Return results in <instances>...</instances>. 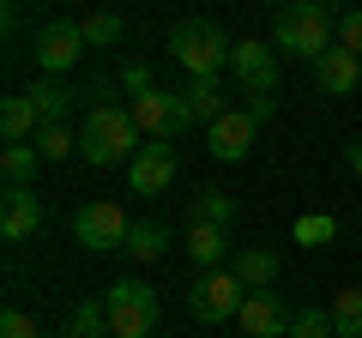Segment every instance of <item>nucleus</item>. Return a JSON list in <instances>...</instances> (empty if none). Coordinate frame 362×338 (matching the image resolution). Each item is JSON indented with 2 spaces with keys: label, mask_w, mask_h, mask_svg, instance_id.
Wrapping results in <instances>:
<instances>
[{
  "label": "nucleus",
  "mask_w": 362,
  "mask_h": 338,
  "mask_svg": "<svg viewBox=\"0 0 362 338\" xmlns=\"http://www.w3.org/2000/svg\"><path fill=\"white\" fill-rule=\"evenodd\" d=\"M278 49L296 61H320L338 49V6L332 0H284L278 6Z\"/></svg>",
  "instance_id": "obj_1"
},
{
  "label": "nucleus",
  "mask_w": 362,
  "mask_h": 338,
  "mask_svg": "<svg viewBox=\"0 0 362 338\" xmlns=\"http://www.w3.org/2000/svg\"><path fill=\"white\" fill-rule=\"evenodd\" d=\"M139 121H133V109L121 103H90L85 115V133H78V151H85V163L109 169V163H133V151H139Z\"/></svg>",
  "instance_id": "obj_2"
},
{
  "label": "nucleus",
  "mask_w": 362,
  "mask_h": 338,
  "mask_svg": "<svg viewBox=\"0 0 362 338\" xmlns=\"http://www.w3.org/2000/svg\"><path fill=\"white\" fill-rule=\"evenodd\" d=\"M230 49L235 42L223 37L211 18H181V25L169 30V61H175L187 78H218L223 66H230Z\"/></svg>",
  "instance_id": "obj_3"
},
{
  "label": "nucleus",
  "mask_w": 362,
  "mask_h": 338,
  "mask_svg": "<svg viewBox=\"0 0 362 338\" xmlns=\"http://www.w3.org/2000/svg\"><path fill=\"white\" fill-rule=\"evenodd\" d=\"M103 308H109V338H151V326H157V290L139 284V278H121V284H109Z\"/></svg>",
  "instance_id": "obj_4"
},
{
  "label": "nucleus",
  "mask_w": 362,
  "mask_h": 338,
  "mask_svg": "<svg viewBox=\"0 0 362 338\" xmlns=\"http://www.w3.org/2000/svg\"><path fill=\"white\" fill-rule=\"evenodd\" d=\"M247 296H254V290H247L230 266H218V272H206L194 290H187V314H194V320H206V326H223V320H235V314H242Z\"/></svg>",
  "instance_id": "obj_5"
},
{
  "label": "nucleus",
  "mask_w": 362,
  "mask_h": 338,
  "mask_svg": "<svg viewBox=\"0 0 362 338\" xmlns=\"http://www.w3.org/2000/svg\"><path fill=\"white\" fill-rule=\"evenodd\" d=\"M133 121H139V133L145 139H163V145H175L181 133L194 127V109H187V97L181 91H139L133 97Z\"/></svg>",
  "instance_id": "obj_6"
},
{
  "label": "nucleus",
  "mask_w": 362,
  "mask_h": 338,
  "mask_svg": "<svg viewBox=\"0 0 362 338\" xmlns=\"http://www.w3.org/2000/svg\"><path fill=\"white\" fill-rule=\"evenodd\" d=\"M73 235H78L85 254H109V247H127L133 223H127V211H121L115 199H90V206L73 211Z\"/></svg>",
  "instance_id": "obj_7"
},
{
  "label": "nucleus",
  "mask_w": 362,
  "mask_h": 338,
  "mask_svg": "<svg viewBox=\"0 0 362 338\" xmlns=\"http://www.w3.org/2000/svg\"><path fill=\"white\" fill-rule=\"evenodd\" d=\"M230 73L242 78L247 97H272V91H278V49L259 42V37H242L230 49Z\"/></svg>",
  "instance_id": "obj_8"
},
{
  "label": "nucleus",
  "mask_w": 362,
  "mask_h": 338,
  "mask_svg": "<svg viewBox=\"0 0 362 338\" xmlns=\"http://www.w3.org/2000/svg\"><path fill=\"white\" fill-rule=\"evenodd\" d=\"M127 182H133V194H139V199L169 194V182H175V145H163V139L139 145L133 163H127Z\"/></svg>",
  "instance_id": "obj_9"
},
{
  "label": "nucleus",
  "mask_w": 362,
  "mask_h": 338,
  "mask_svg": "<svg viewBox=\"0 0 362 338\" xmlns=\"http://www.w3.org/2000/svg\"><path fill=\"white\" fill-rule=\"evenodd\" d=\"M78 54H85V30L73 18H54V25L37 30V66L42 73H66V66H78Z\"/></svg>",
  "instance_id": "obj_10"
},
{
  "label": "nucleus",
  "mask_w": 362,
  "mask_h": 338,
  "mask_svg": "<svg viewBox=\"0 0 362 338\" xmlns=\"http://www.w3.org/2000/svg\"><path fill=\"white\" fill-rule=\"evenodd\" d=\"M235 326H242L247 338H284L290 332V308L278 290H254V296L242 302V314H235Z\"/></svg>",
  "instance_id": "obj_11"
},
{
  "label": "nucleus",
  "mask_w": 362,
  "mask_h": 338,
  "mask_svg": "<svg viewBox=\"0 0 362 338\" xmlns=\"http://www.w3.org/2000/svg\"><path fill=\"white\" fill-rule=\"evenodd\" d=\"M254 127L259 121L247 115V109H223V115L211 121V157H218V163H242V157L254 151Z\"/></svg>",
  "instance_id": "obj_12"
},
{
  "label": "nucleus",
  "mask_w": 362,
  "mask_h": 338,
  "mask_svg": "<svg viewBox=\"0 0 362 338\" xmlns=\"http://www.w3.org/2000/svg\"><path fill=\"white\" fill-rule=\"evenodd\" d=\"M37 230H42L37 187H6V194H0V235H6V242H25V235H37Z\"/></svg>",
  "instance_id": "obj_13"
},
{
  "label": "nucleus",
  "mask_w": 362,
  "mask_h": 338,
  "mask_svg": "<svg viewBox=\"0 0 362 338\" xmlns=\"http://www.w3.org/2000/svg\"><path fill=\"white\" fill-rule=\"evenodd\" d=\"M356 78H362V54H350V49H326L320 61H314V85H320L326 97L356 91Z\"/></svg>",
  "instance_id": "obj_14"
},
{
  "label": "nucleus",
  "mask_w": 362,
  "mask_h": 338,
  "mask_svg": "<svg viewBox=\"0 0 362 338\" xmlns=\"http://www.w3.org/2000/svg\"><path fill=\"white\" fill-rule=\"evenodd\" d=\"M187 260L206 266V272H218V266L230 260V230H223V223H187Z\"/></svg>",
  "instance_id": "obj_15"
},
{
  "label": "nucleus",
  "mask_w": 362,
  "mask_h": 338,
  "mask_svg": "<svg viewBox=\"0 0 362 338\" xmlns=\"http://www.w3.org/2000/svg\"><path fill=\"white\" fill-rule=\"evenodd\" d=\"M230 272L242 278L247 290H272L278 284V254H272V247H242V254L230 260Z\"/></svg>",
  "instance_id": "obj_16"
},
{
  "label": "nucleus",
  "mask_w": 362,
  "mask_h": 338,
  "mask_svg": "<svg viewBox=\"0 0 362 338\" xmlns=\"http://www.w3.org/2000/svg\"><path fill=\"white\" fill-rule=\"evenodd\" d=\"M0 133H6V145H25L30 133H42V115H37V103H30V91L0 103Z\"/></svg>",
  "instance_id": "obj_17"
},
{
  "label": "nucleus",
  "mask_w": 362,
  "mask_h": 338,
  "mask_svg": "<svg viewBox=\"0 0 362 338\" xmlns=\"http://www.w3.org/2000/svg\"><path fill=\"white\" fill-rule=\"evenodd\" d=\"M187 223H223V230H230L235 223V199L223 194V187H199V194L187 199Z\"/></svg>",
  "instance_id": "obj_18"
},
{
  "label": "nucleus",
  "mask_w": 362,
  "mask_h": 338,
  "mask_svg": "<svg viewBox=\"0 0 362 338\" xmlns=\"http://www.w3.org/2000/svg\"><path fill=\"white\" fill-rule=\"evenodd\" d=\"M30 103H37L42 127H54V121H66V115H73V91H66L61 78H37V85H30Z\"/></svg>",
  "instance_id": "obj_19"
},
{
  "label": "nucleus",
  "mask_w": 362,
  "mask_h": 338,
  "mask_svg": "<svg viewBox=\"0 0 362 338\" xmlns=\"http://www.w3.org/2000/svg\"><path fill=\"white\" fill-rule=\"evenodd\" d=\"M133 266H151V260H163L169 254V230L163 223H133V235H127V247H121Z\"/></svg>",
  "instance_id": "obj_20"
},
{
  "label": "nucleus",
  "mask_w": 362,
  "mask_h": 338,
  "mask_svg": "<svg viewBox=\"0 0 362 338\" xmlns=\"http://www.w3.org/2000/svg\"><path fill=\"white\" fill-rule=\"evenodd\" d=\"M61 338H109V308H103V302H73Z\"/></svg>",
  "instance_id": "obj_21"
},
{
  "label": "nucleus",
  "mask_w": 362,
  "mask_h": 338,
  "mask_svg": "<svg viewBox=\"0 0 362 338\" xmlns=\"http://www.w3.org/2000/svg\"><path fill=\"white\" fill-rule=\"evenodd\" d=\"M181 97H187V109H194V121H206V127L223 115V85H218V78H187V91H181Z\"/></svg>",
  "instance_id": "obj_22"
},
{
  "label": "nucleus",
  "mask_w": 362,
  "mask_h": 338,
  "mask_svg": "<svg viewBox=\"0 0 362 338\" xmlns=\"http://www.w3.org/2000/svg\"><path fill=\"white\" fill-rule=\"evenodd\" d=\"M37 163H42L37 145H6V157H0V175H6V187H30V182H37Z\"/></svg>",
  "instance_id": "obj_23"
},
{
  "label": "nucleus",
  "mask_w": 362,
  "mask_h": 338,
  "mask_svg": "<svg viewBox=\"0 0 362 338\" xmlns=\"http://www.w3.org/2000/svg\"><path fill=\"white\" fill-rule=\"evenodd\" d=\"M78 30H85V49H109V42H121L127 37V25H121V13H85L78 18Z\"/></svg>",
  "instance_id": "obj_24"
},
{
  "label": "nucleus",
  "mask_w": 362,
  "mask_h": 338,
  "mask_svg": "<svg viewBox=\"0 0 362 338\" xmlns=\"http://www.w3.org/2000/svg\"><path fill=\"white\" fill-rule=\"evenodd\" d=\"M332 332L338 338H362V290H338L332 296Z\"/></svg>",
  "instance_id": "obj_25"
},
{
  "label": "nucleus",
  "mask_w": 362,
  "mask_h": 338,
  "mask_svg": "<svg viewBox=\"0 0 362 338\" xmlns=\"http://www.w3.org/2000/svg\"><path fill=\"white\" fill-rule=\"evenodd\" d=\"M284 338H338V332H332V308H296Z\"/></svg>",
  "instance_id": "obj_26"
},
{
  "label": "nucleus",
  "mask_w": 362,
  "mask_h": 338,
  "mask_svg": "<svg viewBox=\"0 0 362 338\" xmlns=\"http://www.w3.org/2000/svg\"><path fill=\"white\" fill-rule=\"evenodd\" d=\"M37 151H42V163H66V157L78 151V139L66 133V121H54V127L37 133Z\"/></svg>",
  "instance_id": "obj_27"
},
{
  "label": "nucleus",
  "mask_w": 362,
  "mask_h": 338,
  "mask_svg": "<svg viewBox=\"0 0 362 338\" xmlns=\"http://www.w3.org/2000/svg\"><path fill=\"white\" fill-rule=\"evenodd\" d=\"M332 235H338L332 211H308V218H296V242L302 247H320V242H332Z\"/></svg>",
  "instance_id": "obj_28"
},
{
  "label": "nucleus",
  "mask_w": 362,
  "mask_h": 338,
  "mask_svg": "<svg viewBox=\"0 0 362 338\" xmlns=\"http://www.w3.org/2000/svg\"><path fill=\"white\" fill-rule=\"evenodd\" d=\"M0 338H42V326L30 320L25 308H6V314H0Z\"/></svg>",
  "instance_id": "obj_29"
},
{
  "label": "nucleus",
  "mask_w": 362,
  "mask_h": 338,
  "mask_svg": "<svg viewBox=\"0 0 362 338\" xmlns=\"http://www.w3.org/2000/svg\"><path fill=\"white\" fill-rule=\"evenodd\" d=\"M338 49L362 54V6H350V13H338Z\"/></svg>",
  "instance_id": "obj_30"
},
{
  "label": "nucleus",
  "mask_w": 362,
  "mask_h": 338,
  "mask_svg": "<svg viewBox=\"0 0 362 338\" xmlns=\"http://www.w3.org/2000/svg\"><path fill=\"white\" fill-rule=\"evenodd\" d=\"M121 78H127V91H133V97H139V91H151V66H145V61H133Z\"/></svg>",
  "instance_id": "obj_31"
},
{
  "label": "nucleus",
  "mask_w": 362,
  "mask_h": 338,
  "mask_svg": "<svg viewBox=\"0 0 362 338\" xmlns=\"http://www.w3.org/2000/svg\"><path fill=\"white\" fill-rule=\"evenodd\" d=\"M247 115H254V121H272V115H278V97H254V103H247Z\"/></svg>",
  "instance_id": "obj_32"
},
{
  "label": "nucleus",
  "mask_w": 362,
  "mask_h": 338,
  "mask_svg": "<svg viewBox=\"0 0 362 338\" xmlns=\"http://www.w3.org/2000/svg\"><path fill=\"white\" fill-rule=\"evenodd\" d=\"M344 163H350V175H362V139H356V145H344Z\"/></svg>",
  "instance_id": "obj_33"
},
{
  "label": "nucleus",
  "mask_w": 362,
  "mask_h": 338,
  "mask_svg": "<svg viewBox=\"0 0 362 338\" xmlns=\"http://www.w3.org/2000/svg\"><path fill=\"white\" fill-rule=\"evenodd\" d=\"M259 6H278V0H259Z\"/></svg>",
  "instance_id": "obj_34"
}]
</instances>
